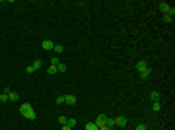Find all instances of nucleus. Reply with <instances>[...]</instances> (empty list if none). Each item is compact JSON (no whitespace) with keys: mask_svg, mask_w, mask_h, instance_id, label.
I'll list each match as a JSON object with an SVG mask.
<instances>
[{"mask_svg":"<svg viewBox=\"0 0 175 130\" xmlns=\"http://www.w3.org/2000/svg\"><path fill=\"white\" fill-rule=\"evenodd\" d=\"M152 109H154V113H160V109H162V105H160V101H154Z\"/></svg>","mask_w":175,"mask_h":130,"instance_id":"11","label":"nucleus"},{"mask_svg":"<svg viewBox=\"0 0 175 130\" xmlns=\"http://www.w3.org/2000/svg\"><path fill=\"white\" fill-rule=\"evenodd\" d=\"M53 51H55V53H62V45H55Z\"/></svg>","mask_w":175,"mask_h":130,"instance_id":"20","label":"nucleus"},{"mask_svg":"<svg viewBox=\"0 0 175 130\" xmlns=\"http://www.w3.org/2000/svg\"><path fill=\"white\" fill-rule=\"evenodd\" d=\"M62 130H72V126H68V124H62Z\"/></svg>","mask_w":175,"mask_h":130,"instance_id":"26","label":"nucleus"},{"mask_svg":"<svg viewBox=\"0 0 175 130\" xmlns=\"http://www.w3.org/2000/svg\"><path fill=\"white\" fill-rule=\"evenodd\" d=\"M86 130H97L95 122H88V124H86Z\"/></svg>","mask_w":175,"mask_h":130,"instance_id":"15","label":"nucleus"},{"mask_svg":"<svg viewBox=\"0 0 175 130\" xmlns=\"http://www.w3.org/2000/svg\"><path fill=\"white\" fill-rule=\"evenodd\" d=\"M18 93H16V91H8V101H18Z\"/></svg>","mask_w":175,"mask_h":130,"instance_id":"9","label":"nucleus"},{"mask_svg":"<svg viewBox=\"0 0 175 130\" xmlns=\"http://www.w3.org/2000/svg\"><path fill=\"white\" fill-rule=\"evenodd\" d=\"M56 70H58V72H66L68 68H66V64H64V62H58V66H56Z\"/></svg>","mask_w":175,"mask_h":130,"instance_id":"12","label":"nucleus"},{"mask_svg":"<svg viewBox=\"0 0 175 130\" xmlns=\"http://www.w3.org/2000/svg\"><path fill=\"white\" fill-rule=\"evenodd\" d=\"M64 103V95H60V97H56V105H62Z\"/></svg>","mask_w":175,"mask_h":130,"instance_id":"21","label":"nucleus"},{"mask_svg":"<svg viewBox=\"0 0 175 130\" xmlns=\"http://www.w3.org/2000/svg\"><path fill=\"white\" fill-rule=\"evenodd\" d=\"M171 20H173V16H169V14H165V16H164V22H171Z\"/></svg>","mask_w":175,"mask_h":130,"instance_id":"22","label":"nucleus"},{"mask_svg":"<svg viewBox=\"0 0 175 130\" xmlns=\"http://www.w3.org/2000/svg\"><path fill=\"white\" fill-rule=\"evenodd\" d=\"M56 72H58V70H56V66H49V68H47V74H51V76L56 74Z\"/></svg>","mask_w":175,"mask_h":130,"instance_id":"13","label":"nucleus"},{"mask_svg":"<svg viewBox=\"0 0 175 130\" xmlns=\"http://www.w3.org/2000/svg\"><path fill=\"white\" fill-rule=\"evenodd\" d=\"M105 124H107L109 128H113V126H115V120H113V119H109V117H107V120H105Z\"/></svg>","mask_w":175,"mask_h":130,"instance_id":"16","label":"nucleus"},{"mask_svg":"<svg viewBox=\"0 0 175 130\" xmlns=\"http://www.w3.org/2000/svg\"><path fill=\"white\" fill-rule=\"evenodd\" d=\"M33 68H35V70H39V68H41V66H43V60H35V62H33Z\"/></svg>","mask_w":175,"mask_h":130,"instance_id":"14","label":"nucleus"},{"mask_svg":"<svg viewBox=\"0 0 175 130\" xmlns=\"http://www.w3.org/2000/svg\"><path fill=\"white\" fill-rule=\"evenodd\" d=\"M136 70L140 72V78H142V80H148V76H150V68H148V64H146V60H138Z\"/></svg>","mask_w":175,"mask_h":130,"instance_id":"1","label":"nucleus"},{"mask_svg":"<svg viewBox=\"0 0 175 130\" xmlns=\"http://www.w3.org/2000/svg\"><path fill=\"white\" fill-rule=\"evenodd\" d=\"M97 130H111V128H109V126H107V124H103V126H99Z\"/></svg>","mask_w":175,"mask_h":130,"instance_id":"25","label":"nucleus"},{"mask_svg":"<svg viewBox=\"0 0 175 130\" xmlns=\"http://www.w3.org/2000/svg\"><path fill=\"white\" fill-rule=\"evenodd\" d=\"M8 91H10V89H6L4 93H0V101H2V103H6V101H8Z\"/></svg>","mask_w":175,"mask_h":130,"instance_id":"10","label":"nucleus"},{"mask_svg":"<svg viewBox=\"0 0 175 130\" xmlns=\"http://www.w3.org/2000/svg\"><path fill=\"white\" fill-rule=\"evenodd\" d=\"M58 62H60L58 56H53V58H51V66H58Z\"/></svg>","mask_w":175,"mask_h":130,"instance_id":"17","label":"nucleus"},{"mask_svg":"<svg viewBox=\"0 0 175 130\" xmlns=\"http://www.w3.org/2000/svg\"><path fill=\"white\" fill-rule=\"evenodd\" d=\"M41 47H43L45 51H53V49H55V43H53V41H49V39H45L43 43H41Z\"/></svg>","mask_w":175,"mask_h":130,"instance_id":"3","label":"nucleus"},{"mask_svg":"<svg viewBox=\"0 0 175 130\" xmlns=\"http://www.w3.org/2000/svg\"><path fill=\"white\" fill-rule=\"evenodd\" d=\"M134 130H148V128H146L144 124H138V126H136V128H134Z\"/></svg>","mask_w":175,"mask_h":130,"instance_id":"24","label":"nucleus"},{"mask_svg":"<svg viewBox=\"0 0 175 130\" xmlns=\"http://www.w3.org/2000/svg\"><path fill=\"white\" fill-rule=\"evenodd\" d=\"M58 122H60V124H66V122H68V119H66V117H62V115H60V117H58Z\"/></svg>","mask_w":175,"mask_h":130,"instance_id":"19","label":"nucleus"},{"mask_svg":"<svg viewBox=\"0 0 175 130\" xmlns=\"http://www.w3.org/2000/svg\"><path fill=\"white\" fill-rule=\"evenodd\" d=\"M105 120H107V115H97V119H95V126H103L105 124Z\"/></svg>","mask_w":175,"mask_h":130,"instance_id":"4","label":"nucleus"},{"mask_svg":"<svg viewBox=\"0 0 175 130\" xmlns=\"http://www.w3.org/2000/svg\"><path fill=\"white\" fill-rule=\"evenodd\" d=\"M160 10L164 12V14H169V16H173V14H175V10L167 4V2H160Z\"/></svg>","mask_w":175,"mask_h":130,"instance_id":"2","label":"nucleus"},{"mask_svg":"<svg viewBox=\"0 0 175 130\" xmlns=\"http://www.w3.org/2000/svg\"><path fill=\"white\" fill-rule=\"evenodd\" d=\"M23 117H25L27 120H35V117H37V115H35V111H33V109H29V111H27Z\"/></svg>","mask_w":175,"mask_h":130,"instance_id":"7","label":"nucleus"},{"mask_svg":"<svg viewBox=\"0 0 175 130\" xmlns=\"http://www.w3.org/2000/svg\"><path fill=\"white\" fill-rule=\"evenodd\" d=\"M76 95H72V93H70V95H64V103H68V105H76Z\"/></svg>","mask_w":175,"mask_h":130,"instance_id":"5","label":"nucleus"},{"mask_svg":"<svg viewBox=\"0 0 175 130\" xmlns=\"http://www.w3.org/2000/svg\"><path fill=\"white\" fill-rule=\"evenodd\" d=\"M113 120H115L117 126H127V119L125 117H117V119H113Z\"/></svg>","mask_w":175,"mask_h":130,"instance_id":"6","label":"nucleus"},{"mask_svg":"<svg viewBox=\"0 0 175 130\" xmlns=\"http://www.w3.org/2000/svg\"><path fill=\"white\" fill-rule=\"evenodd\" d=\"M29 109H33L31 105H29V103H22V107H20V113H22V115H25V113H27Z\"/></svg>","mask_w":175,"mask_h":130,"instance_id":"8","label":"nucleus"},{"mask_svg":"<svg viewBox=\"0 0 175 130\" xmlns=\"http://www.w3.org/2000/svg\"><path fill=\"white\" fill-rule=\"evenodd\" d=\"M25 72H27V74H33V72H35V68H33V66H27V68H25Z\"/></svg>","mask_w":175,"mask_h":130,"instance_id":"23","label":"nucleus"},{"mask_svg":"<svg viewBox=\"0 0 175 130\" xmlns=\"http://www.w3.org/2000/svg\"><path fill=\"white\" fill-rule=\"evenodd\" d=\"M152 99L154 101H160V93H158V91H152Z\"/></svg>","mask_w":175,"mask_h":130,"instance_id":"18","label":"nucleus"}]
</instances>
